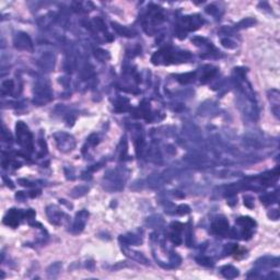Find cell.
Masks as SVG:
<instances>
[{
	"instance_id": "5b68a950",
	"label": "cell",
	"mask_w": 280,
	"mask_h": 280,
	"mask_svg": "<svg viewBox=\"0 0 280 280\" xmlns=\"http://www.w3.org/2000/svg\"><path fill=\"white\" fill-rule=\"evenodd\" d=\"M88 190H89V188L88 187H85V186H79V187H76L72 189V192H71V196L72 197H81V196H83L85 193H88Z\"/></svg>"
},
{
	"instance_id": "7a4b0ae2",
	"label": "cell",
	"mask_w": 280,
	"mask_h": 280,
	"mask_svg": "<svg viewBox=\"0 0 280 280\" xmlns=\"http://www.w3.org/2000/svg\"><path fill=\"white\" fill-rule=\"evenodd\" d=\"M85 211H81L77 215V219H76V221H74V233H79V232H81L82 230H83V228H85V220L88 219V216H89L87 213L85 217H82V216L85 215Z\"/></svg>"
},
{
	"instance_id": "30bf717a",
	"label": "cell",
	"mask_w": 280,
	"mask_h": 280,
	"mask_svg": "<svg viewBox=\"0 0 280 280\" xmlns=\"http://www.w3.org/2000/svg\"><path fill=\"white\" fill-rule=\"evenodd\" d=\"M2 88L3 89H8V91H11L12 88H13V82L11 81V80H7V81H5L2 83Z\"/></svg>"
},
{
	"instance_id": "7c38bea8",
	"label": "cell",
	"mask_w": 280,
	"mask_h": 280,
	"mask_svg": "<svg viewBox=\"0 0 280 280\" xmlns=\"http://www.w3.org/2000/svg\"><path fill=\"white\" fill-rule=\"evenodd\" d=\"M172 228H173V230H174L175 232H180L181 230L184 228V226L181 224V223H173V224H172Z\"/></svg>"
},
{
	"instance_id": "277c9868",
	"label": "cell",
	"mask_w": 280,
	"mask_h": 280,
	"mask_svg": "<svg viewBox=\"0 0 280 280\" xmlns=\"http://www.w3.org/2000/svg\"><path fill=\"white\" fill-rule=\"evenodd\" d=\"M221 272H222V275L224 276V277L229 278V279H233V278L239 276L237 269L232 266H224L222 268V270H221Z\"/></svg>"
},
{
	"instance_id": "52a82bcc",
	"label": "cell",
	"mask_w": 280,
	"mask_h": 280,
	"mask_svg": "<svg viewBox=\"0 0 280 280\" xmlns=\"http://www.w3.org/2000/svg\"><path fill=\"white\" fill-rule=\"evenodd\" d=\"M255 23V21H254L253 19H244V20H242L241 22H239L237 25H235V27L237 29H243V27H248V26H251L252 24H254Z\"/></svg>"
},
{
	"instance_id": "8992f818",
	"label": "cell",
	"mask_w": 280,
	"mask_h": 280,
	"mask_svg": "<svg viewBox=\"0 0 280 280\" xmlns=\"http://www.w3.org/2000/svg\"><path fill=\"white\" fill-rule=\"evenodd\" d=\"M113 27H115L116 29V31L118 33H120L122 35H125V36H133V34L135 33L133 32V31L128 30V29H126V27H123V26H119V25H117L116 23H113Z\"/></svg>"
},
{
	"instance_id": "4fadbf2b",
	"label": "cell",
	"mask_w": 280,
	"mask_h": 280,
	"mask_svg": "<svg viewBox=\"0 0 280 280\" xmlns=\"http://www.w3.org/2000/svg\"><path fill=\"white\" fill-rule=\"evenodd\" d=\"M252 200H253V199L251 198L250 196H246V197H244V205H246L248 208H252V207H253V205L251 204Z\"/></svg>"
},
{
	"instance_id": "9c48e42d",
	"label": "cell",
	"mask_w": 280,
	"mask_h": 280,
	"mask_svg": "<svg viewBox=\"0 0 280 280\" xmlns=\"http://www.w3.org/2000/svg\"><path fill=\"white\" fill-rule=\"evenodd\" d=\"M197 261H198L200 265H204V266H211L212 261L210 258H207V257H201V258H197Z\"/></svg>"
},
{
	"instance_id": "5bb4252c",
	"label": "cell",
	"mask_w": 280,
	"mask_h": 280,
	"mask_svg": "<svg viewBox=\"0 0 280 280\" xmlns=\"http://www.w3.org/2000/svg\"><path fill=\"white\" fill-rule=\"evenodd\" d=\"M215 10H216V9H215V7H213V5H209V7L207 8V12H208V13H212V12H213Z\"/></svg>"
},
{
	"instance_id": "6da1fadb",
	"label": "cell",
	"mask_w": 280,
	"mask_h": 280,
	"mask_svg": "<svg viewBox=\"0 0 280 280\" xmlns=\"http://www.w3.org/2000/svg\"><path fill=\"white\" fill-rule=\"evenodd\" d=\"M19 217L20 212L16 209H11L10 211L5 215V219H3V223L7 226H11V228H16L19 224Z\"/></svg>"
},
{
	"instance_id": "3957f363",
	"label": "cell",
	"mask_w": 280,
	"mask_h": 280,
	"mask_svg": "<svg viewBox=\"0 0 280 280\" xmlns=\"http://www.w3.org/2000/svg\"><path fill=\"white\" fill-rule=\"evenodd\" d=\"M228 228H229L228 222L224 220H220V221H218V222L213 223V226H212V232H215L216 234H223L228 231Z\"/></svg>"
},
{
	"instance_id": "8fae6325",
	"label": "cell",
	"mask_w": 280,
	"mask_h": 280,
	"mask_svg": "<svg viewBox=\"0 0 280 280\" xmlns=\"http://www.w3.org/2000/svg\"><path fill=\"white\" fill-rule=\"evenodd\" d=\"M221 43H222V45L224 47H229V48H234V47H235V46H233V45H231V44H234V43L230 41V40H222Z\"/></svg>"
},
{
	"instance_id": "ba28073f",
	"label": "cell",
	"mask_w": 280,
	"mask_h": 280,
	"mask_svg": "<svg viewBox=\"0 0 280 280\" xmlns=\"http://www.w3.org/2000/svg\"><path fill=\"white\" fill-rule=\"evenodd\" d=\"M189 211H190L189 207L186 206V205H181V206L177 208V213H180V215H186V213H188Z\"/></svg>"
}]
</instances>
